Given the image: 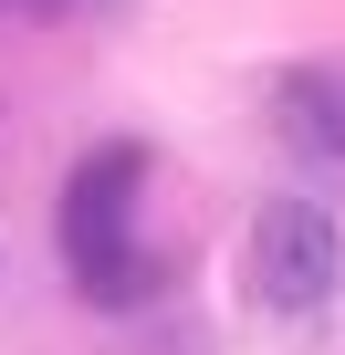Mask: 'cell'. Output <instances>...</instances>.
Returning a JSON list of instances; mask_svg holds the SVG:
<instances>
[{"label": "cell", "instance_id": "5", "mask_svg": "<svg viewBox=\"0 0 345 355\" xmlns=\"http://www.w3.org/2000/svg\"><path fill=\"white\" fill-rule=\"evenodd\" d=\"M335 157H345V105H335Z\"/></svg>", "mask_w": 345, "mask_h": 355}, {"label": "cell", "instance_id": "4", "mask_svg": "<svg viewBox=\"0 0 345 355\" xmlns=\"http://www.w3.org/2000/svg\"><path fill=\"white\" fill-rule=\"evenodd\" d=\"M42 11H94V0H42Z\"/></svg>", "mask_w": 345, "mask_h": 355}, {"label": "cell", "instance_id": "1", "mask_svg": "<svg viewBox=\"0 0 345 355\" xmlns=\"http://www.w3.org/2000/svg\"><path fill=\"white\" fill-rule=\"evenodd\" d=\"M136 199H146V146H136V136L84 146V157H74V178H63V199H53L63 272H74V293H84V303H105V313H136V303L167 282V261L136 241Z\"/></svg>", "mask_w": 345, "mask_h": 355}, {"label": "cell", "instance_id": "3", "mask_svg": "<svg viewBox=\"0 0 345 355\" xmlns=\"http://www.w3.org/2000/svg\"><path fill=\"white\" fill-rule=\"evenodd\" d=\"M335 105H345V84H335L324 63L283 73V94H272V125H283V146H293V157H335Z\"/></svg>", "mask_w": 345, "mask_h": 355}, {"label": "cell", "instance_id": "2", "mask_svg": "<svg viewBox=\"0 0 345 355\" xmlns=\"http://www.w3.org/2000/svg\"><path fill=\"white\" fill-rule=\"evenodd\" d=\"M241 272H251L262 313H324L345 293V230H335V209L324 199H262L251 241H241Z\"/></svg>", "mask_w": 345, "mask_h": 355}]
</instances>
